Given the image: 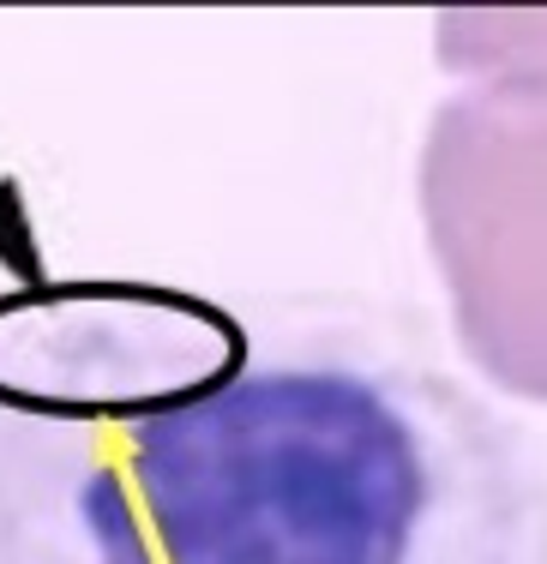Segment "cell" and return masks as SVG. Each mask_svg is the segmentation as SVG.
I'll use <instances>...</instances> for the list:
<instances>
[{
	"label": "cell",
	"instance_id": "1",
	"mask_svg": "<svg viewBox=\"0 0 547 564\" xmlns=\"http://www.w3.org/2000/svg\"><path fill=\"white\" fill-rule=\"evenodd\" d=\"M163 564H547V468L458 379L313 337L121 433Z\"/></svg>",
	"mask_w": 547,
	"mask_h": 564
},
{
	"label": "cell",
	"instance_id": "2",
	"mask_svg": "<svg viewBox=\"0 0 547 564\" xmlns=\"http://www.w3.org/2000/svg\"><path fill=\"white\" fill-rule=\"evenodd\" d=\"M416 193L458 348L493 391L547 402V90L446 97Z\"/></svg>",
	"mask_w": 547,
	"mask_h": 564
},
{
	"label": "cell",
	"instance_id": "3",
	"mask_svg": "<svg viewBox=\"0 0 547 564\" xmlns=\"http://www.w3.org/2000/svg\"><path fill=\"white\" fill-rule=\"evenodd\" d=\"M253 330L211 294L127 276L0 294V409L49 426H132L199 409L253 367Z\"/></svg>",
	"mask_w": 547,
	"mask_h": 564
},
{
	"label": "cell",
	"instance_id": "4",
	"mask_svg": "<svg viewBox=\"0 0 547 564\" xmlns=\"http://www.w3.org/2000/svg\"><path fill=\"white\" fill-rule=\"evenodd\" d=\"M0 564H163L109 433L0 409Z\"/></svg>",
	"mask_w": 547,
	"mask_h": 564
},
{
	"label": "cell",
	"instance_id": "5",
	"mask_svg": "<svg viewBox=\"0 0 547 564\" xmlns=\"http://www.w3.org/2000/svg\"><path fill=\"white\" fill-rule=\"evenodd\" d=\"M433 55L470 85L547 90V12L536 7H446L433 19Z\"/></svg>",
	"mask_w": 547,
	"mask_h": 564
}]
</instances>
